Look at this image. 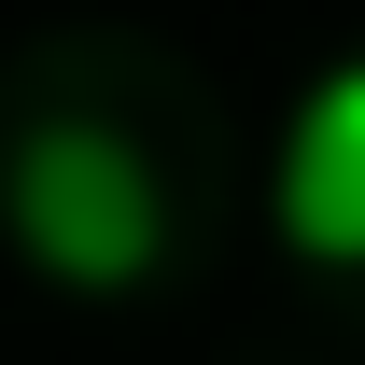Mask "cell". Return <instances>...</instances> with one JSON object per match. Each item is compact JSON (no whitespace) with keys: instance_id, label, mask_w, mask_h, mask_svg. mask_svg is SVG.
I'll return each mask as SVG.
<instances>
[{"instance_id":"7a4b0ae2","label":"cell","mask_w":365,"mask_h":365,"mask_svg":"<svg viewBox=\"0 0 365 365\" xmlns=\"http://www.w3.org/2000/svg\"><path fill=\"white\" fill-rule=\"evenodd\" d=\"M29 239H43L71 281H127V267H140V182L113 169V155H71V182H56V155H43V182H29Z\"/></svg>"},{"instance_id":"6da1fadb","label":"cell","mask_w":365,"mask_h":365,"mask_svg":"<svg viewBox=\"0 0 365 365\" xmlns=\"http://www.w3.org/2000/svg\"><path fill=\"white\" fill-rule=\"evenodd\" d=\"M281 239H295L309 267H365V56L295 98V140H281Z\"/></svg>"}]
</instances>
